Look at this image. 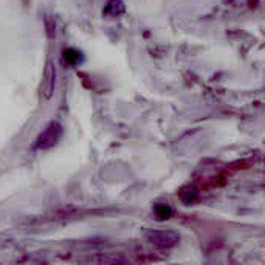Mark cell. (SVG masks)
Instances as JSON below:
<instances>
[{"instance_id":"6da1fadb","label":"cell","mask_w":265,"mask_h":265,"mask_svg":"<svg viewBox=\"0 0 265 265\" xmlns=\"http://www.w3.org/2000/svg\"><path fill=\"white\" fill-rule=\"evenodd\" d=\"M62 126L59 123H50L47 128L42 131L36 139V149H50L59 143V139L62 138Z\"/></svg>"},{"instance_id":"5b68a950","label":"cell","mask_w":265,"mask_h":265,"mask_svg":"<svg viewBox=\"0 0 265 265\" xmlns=\"http://www.w3.org/2000/svg\"><path fill=\"white\" fill-rule=\"evenodd\" d=\"M155 214L160 220H164V219H169L172 211H171V208L169 206H157L155 208Z\"/></svg>"},{"instance_id":"277c9868","label":"cell","mask_w":265,"mask_h":265,"mask_svg":"<svg viewBox=\"0 0 265 265\" xmlns=\"http://www.w3.org/2000/svg\"><path fill=\"white\" fill-rule=\"evenodd\" d=\"M64 59L68 62V64H76L79 61V53L73 48H68V50H64Z\"/></svg>"},{"instance_id":"3957f363","label":"cell","mask_w":265,"mask_h":265,"mask_svg":"<svg viewBox=\"0 0 265 265\" xmlns=\"http://www.w3.org/2000/svg\"><path fill=\"white\" fill-rule=\"evenodd\" d=\"M147 239L150 244L157 245L160 248H172L178 244L180 237L174 231H149Z\"/></svg>"},{"instance_id":"7a4b0ae2","label":"cell","mask_w":265,"mask_h":265,"mask_svg":"<svg viewBox=\"0 0 265 265\" xmlns=\"http://www.w3.org/2000/svg\"><path fill=\"white\" fill-rule=\"evenodd\" d=\"M56 78H58V70H56V65L53 61H47L45 64V70H44V78H42L40 82V95L48 100V98L53 96L54 89H56Z\"/></svg>"},{"instance_id":"8992f818","label":"cell","mask_w":265,"mask_h":265,"mask_svg":"<svg viewBox=\"0 0 265 265\" xmlns=\"http://www.w3.org/2000/svg\"><path fill=\"white\" fill-rule=\"evenodd\" d=\"M31 2H33V0H22V3H23V6H31Z\"/></svg>"}]
</instances>
